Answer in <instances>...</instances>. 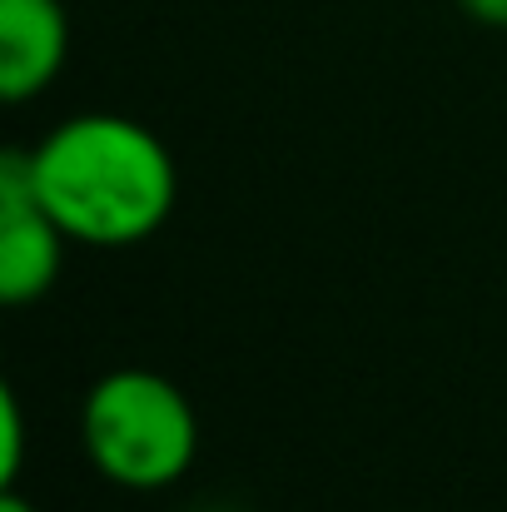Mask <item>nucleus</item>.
Wrapping results in <instances>:
<instances>
[{
    "mask_svg": "<svg viewBox=\"0 0 507 512\" xmlns=\"http://www.w3.org/2000/svg\"><path fill=\"white\" fill-rule=\"evenodd\" d=\"M30 184L50 219L95 249H125L160 234L174 209V160L165 140L125 115H75L25 150Z\"/></svg>",
    "mask_w": 507,
    "mask_h": 512,
    "instance_id": "f257e3e1",
    "label": "nucleus"
},
{
    "mask_svg": "<svg viewBox=\"0 0 507 512\" xmlns=\"http://www.w3.org/2000/svg\"><path fill=\"white\" fill-rule=\"evenodd\" d=\"M80 443L100 478L150 493L189 473L199 453V413L184 388L155 368H115L90 383Z\"/></svg>",
    "mask_w": 507,
    "mask_h": 512,
    "instance_id": "f03ea898",
    "label": "nucleus"
},
{
    "mask_svg": "<svg viewBox=\"0 0 507 512\" xmlns=\"http://www.w3.org/2000/svg\"><path fill=\"white\" fill-rule=\"evenodd\" d=\"M65 244L70 234L50 219L30 184L25 150H10L0 160V299L20 309L50 294V284L60 279Z\"/></svg>",
    "mask_w": 507,
    "mask_h": 512,
    "instance_id": "7ed1b4c3",
    "label": "nucleus"
},
{
    "mask_svg": "<svg viewBox=\"0 0 507 512\" xmlns=\"http://www.w3.org/2000/svg\"><path fill=\"white\" fill-rule=\"evenodd\" d=\"M70 55L60 0H0V95L10 105L40 95Z\"/></svg>",
    "mask_w": 507,
    "mask_h": 512,
    "instance_id": "20e7f679",
    "label": "nucleus"
},
{
    "mask_svg": "<svg viewBox=\"0 0 507 512\" xmlns=\"http://www.w3.org/2000/svg\"><path fill=\"white\" fill-rule=\"evenodd\" d=\"M25 463V413L15 388H0V488H15Z\"/></svg>",
    "mask_w": 507,
    "mask_h": 512,
    "instance_id": "39448f33",
    "label": "nucleus"
},
{
    "mask_svg": "<svg viewBox=\"0 0 507 512\" xmlns=\"http://www.w3.org/2000/svg\"><path fill=\"white\" fill-rule=\"evenodd\" d=\"M468 20L488 25V30H507V0H458Z\"/></svg>",
    "mask_w": 507,
    "mask_h": 512,
    "instance_id": "423d86ee",
    "label": "nucleus"
},
{
    "mask_svg": "<svg viewBox=\"0 0 507 512\" xmlns=\"http://www.w3.org/2000/svg\"><path fill=\"white\" fill-rule=\"evenodd\" d=\"M0 512H35V508H30V498H20L15 488H0Z\"/></svg>",
    "mask_w": 507,
    "mask_h": 512,
    "instance_id": "0eeeda50",
    "label": "nucleus"
}]
</instances>
